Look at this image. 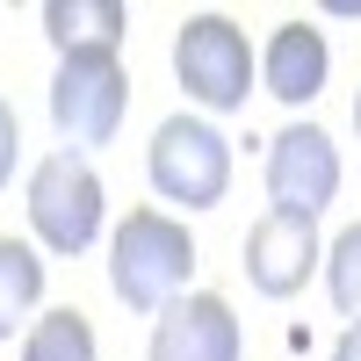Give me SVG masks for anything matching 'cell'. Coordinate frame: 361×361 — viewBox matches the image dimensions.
Segmentation results:
<instances>
[{
  "instance_id": "6da1fadb",
  "label": "cell",
  "mask_w": 361,
  "mask_h": 361,
  "mask_svg": "<svg viewBox=\"0 0 361 361\" xmlns=\"http://www.w3.org/2000/svg\"><path fill=\"white\" fill-rule=\"evenodd\" d=\"M195 275V238L188 224H173L166 209H130L109 238V289L116 304H130L145 318H159Z\"/></svg>"
},
{
  "instance_id": "7a4b0ae2",
  "label": "cell",
  "mask_w": 361,
  "mask_h": 361,
  "mask_svg": "<svg viewBox=\"0 0 361 361\" xmlns=\"http://www.w3.org/2000/svg\"><path fill=\"white\" fill-rule=\"evenodd\" d=\"M173 80L188 87V102L217 109V116H238L246 94H253V80H260V58H253L246 29L231 15L202 8V15H188L173 29Z\"/></svg>"
},
{
  "instance_id": "3957f363",
  "label": "cell",
  "mask_w": 361,
  "mask_h": 361,
  "mask_svg": "<svg viewBox=\"0 0 361 361\" xmlns=\"http://www.w3.org/2000/svg\"><path fill=\"white\" fill-rule=\"evenodd\" d=\"M145 173H152V195L180 202V209H209L231 188V137L202 116H166L145 145Z\"/></svg>"
},
{
  "instance_id": "277c9868",
  "label": "cell",
  "mask_w": 361,
  "mask_h": 361,
  "mask_svg": "<svg viewBox=\"0 0 361 361\" xmlns=\"http://www.w3.org/2000/svg\"><path fill=\"white\" fill-rule=\"evenodd\" d=\"M123 109H130V80H123V58H116V51H73V58H58L51 123H58V137H66V152L109 145L116 130H123Z\"/></svg>"
},
{
  "instance_id": "5b68a950",
  "label": "cell",
  "mask_w": 361,
  "mask_h": 361,
  "mask_svg": "<svg viewBox=\"0 0 361 361\" xmlns=\"http://www.w3.org/2000/svg\"><path fill=\"white\" fill-rule=\"evenodd\" d=\"M102 173L80 152H51L29 173V231L44 238V253H87L102 238Z\"/></svg>"
},
{
  "instance_id": "8992f818",
  "label": "cell",
  "mask_w": 361,
  "mask_h": 361,
  "mask_svg": "<svg viewBox=\"0 0 361 361\" xmlns=\"http://www.w3.org/2000/svg\"><path fill=\"white\" fill-rule=\"evenodd\" d=\"M267 195L275 209L318 224V209L340 195V145L318 123H289L282 137H267Z\"/></svg>"
},
{
  "instance_id": "52a82bcc",
  "label": "cell",
  "mask_w": 361,
  "mask_h": 361,
  "mask_svg": "<svg viewBox=\"0 0 361 361\" xmlns=\"http://www.w3.org/2000/svg\"><path fill=\"white\" fill-rule=\"evenodd\" d=\"M325 267V238L311 217H289V209H267L246 231V282L260 296H296L311 275Z\"/></svg>"
},
{
  "instance_id": "ba28073f",
  "label": "cell",
  "mask_w": 361,
  "mask_h": 361,
  "mask_svg": "<svg viewBox=\"0 0 361 361\" xmlns=\"http://www.w3.org/2000/svg\"><path fill=\"white\" fill-rule=\"evenodd\" d=\"M145 361H238V318L224 296H173V304L159 311L152 325V347H145Z\"/></svg>"
},
{
  "instance_id": "9c48e42d",
  "label": "cell",
  "mask_w": 361,
  "mask_h": 361,
  "mask_svg": "<svg viewBox=\"0 0 361 361\" xmlns=\"http://www.w3.org/2000/svg\"><path fill=\"white\" fill-rule=\"evenodd\" d=\"M325 73H333V51H325V29L318 22H282L275 37H267V51H260V87L275 94L282 109H304V102H318L325 94Z\"/></svg>"
},
{
  "instance_id": "30bf717a",
  "label": "cell",
  "mask_w": 361,
  "mask_h": 361,
  "mask_svg": "<svg viewBox=\"0 0 361 361\" xmlns=\"http://www.w3.org/2000/svg\"><path fill=\"white\" fill-rule=\"evenodd\" d=\"M130 29L123 0H44V37L58 44V58L73 51H116Z\"/></svg>"
},
{
  "instance_id": "8fae6325",
  "label": "cell",
  "mask_w": 361,
  "mask_h": 361,
  "mask_svg": "<svg viewBox=\"0 0 361 361\" xmlns=\"http://www.w3.org/2000/svg\"><path fill=\"white\" fill-rule=\"evenodd\" d=\"M44 304V260L22 238H0V340H15V325Z\"/></svg>"
},
{
  "instance_id": "7c38bea8",
  "label": "cell",
  "mask_w": 361,
  "mask_h": 361,
  "mask_svg": "<svg viewBox=\"0 0 361 361\" xmlns=\"http://www.w3.org/2000/svg\"><path fill=\"white\" fill-rule=\"evenodd\" d=\"M22 361H94V325H87L73 304L66 311H44L22 340Z\"/></svg>"
},
{
  "instance_id": "4fadbf2b",
  "label": "cell",
  "mask_w": 361,
  "mask_h": 361,
  "mask_svg": "<svg viewBox=\"0 0 361 361\" xmlns=\"http://www.w3.org/2000/svg\"><path fill=\"white\" fill-rule=\"evenodd\" d=\"M325 289H333V311L361 318V217L325 246Z\"/></svg>"
},
{
  "instance_id": "5bb4252c",
  "label": "cell",
  "mask_w": 361,
  "mask_h": 361,
  "mask_svg": "<svg viewBox=\"0 0 361 361\" xmlns=\"http://www.w3.org/2000/svg\"><path fill=\"white\" fill-rule=\"evenodd\" d=\"M15 152H22V123H15V109L0 102V188L15 180Z\"/></svg>"
},
{
  "instance_id": "9a60e30c",
  "label": "cell",
  "mask_w": 361,
  "mask_h": 361,
  "mask_svg": "<svg viewBox=\"0 0 361 361\" xmlns=\"http://www.w3.org/2000/svg\"><path fill=\"white\" fill-rule=\"evenodd\" d=\"M333 361H361V318H354L347 333H340V347H333Z\"/></svg>"
},
{
  "instance_id": "2e32d148",
  "label": "cell",
  "mask_w": 361,
  "mask_h": 361,
  "mask_svg": "<svg viewBox=\"0 0 361 361\" xmlns=\"http://www.w3.org/2000/svg\"><path fill=\"white\" fill-rule=\"evenodd\" d=\"M354 130H361V94H354Z\"/></svg>"
}]
</instances>
